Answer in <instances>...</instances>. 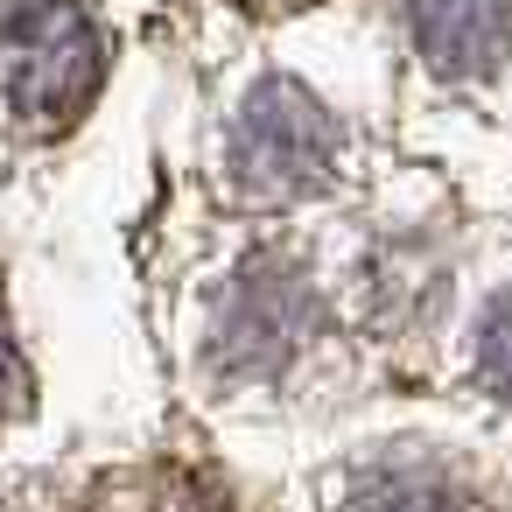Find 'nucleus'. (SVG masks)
<instances>
[{"label": "nucleus", "mask_w": 512, "mask_h": 512, "mask_svg": "<svg viewBox=\"0 0 512 512\" xmlns=\"http://www.w3.org/2000/svg\"><path fill=\"white\" fill-rule=\"evenodd\" d=\"M316 323V295L288 260H253L225 302H218V330H211V365L232 379H267L295 358V344Z\"/></svg>", "instance_id": "obj_3"}, {"label": "nucleus", "mask_w": 512, "mask_h": 512, "mask_svg": "<svg viewBox=\"0 0 512 512\" xmlns=\"http://www.w3.org/2000/svg\"><path fill=\"white\" fill-rule=\"evenodd\" d=\"M22 407H29V365H22L15 337L0 330V421H8V414H22Z\"/></svg>", "instance_id": "obj_8"}, {"label": "nucleus", "mask_w": 512, "mask_h": 512, "mask_svg": "<svg viewBox=\"0 0 512 512\" xmlns=\"http://www.w3.org/2000/svg\"><path fill=\"white\" fill-rule=\"evenodd\" d=\"M85 512H225V491L183 463H148V470H120L92 484Z\"/></svg>", "instance_id": "obj_5"}, {"label": "nucleus", "mask_w": 512, "mask_h": 512, "mask_svg": "<svg viewBox=\"0 0 512 512\" xmlns=\"http://www.w3.org/2000/svg\"><path fill=\"white\" fill-rule=\"evenodd\" d=\"M225 169L246 197L260 204H288V197H309L330 183L337 169V127L330 113L295 85V78H267L253 85V99L239 106L232 120V141H225Z\"/></svg>", "instance_id": "obj_2"}, {"label": "nucleus", "mask_w": 512, "mask_h": 512, "mask_svg": "<svg viewBox=\"0 0 512 512\" xmlns=\"http://www.w3.org/2000/svg\"><path fill=\"white\" fill-rule=\"evenodd\" d=\"M106 78V29L85 0H0V120L22 134L71 127Z\"/></svg>", "instance_id": "obj_1"}, {"label": "nucleus", "mask_w": 512, "mask_h": 512, "mask_svg": "<svg viewBox=\"0 0 512 512\" xmlns=\"http://www.w3.org/2000/svg\"><path fill=\"white\" fill-rule=\"evenodd\" d=\"M330 512H484V505L470 491H456L449 477H435V470L386 463V470H365Z\"/></svg>", "instance_id": "obj_6"}, {"label": "nucleus", "mask_w": 512, "mask_h": 512, "mask_svg": "<svg viewBox=\"0 0 512 512\" xmlns=\"http://www.w3.org/2000/svg\"><path fill=\"white\" fill-rule=\"evenodd\" d=\"M477 372L498 400H512V288L484 309V330H477Z\"/></svg>", "instance_id": "obj_7"}, {"label": "nucleus", "mask_w": 512, "mask_h": 512, "mask_svg": "<svg viewBox=\"0 0 512 512\" xmlns=\"http://www.w3.org/2000/svg\"><path fill=\"white\" fill-rule=\"evenodd\" d=\"M407 29L435 78H491L512 50V0H407Z\"/></svg>", "instance_id": "obj_4"}]
</instances>
